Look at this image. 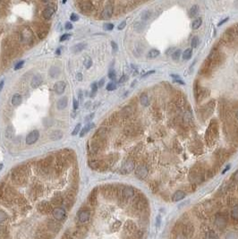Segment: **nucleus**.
<instances>
[{
  "label": "nucleus",
  "instance_id": "ddd939ff",
  "mask_svg": "<svg viewBox=\"0 0 238 239\" xmlns=\"http://www.w3.org/2000/svg\"><path fill=\"white\" fill-rule=\"evenodd\" d=\"M215 224L217 226V228L219 229H223L225 228V225H227V220L223 216H218L215 219Z\"/></svg>",
  "mask_w": 238,
  "mask_h": 239
},
{
  "label": "nucleus",
  "instance_id": "c9c22d12",
  "mask_svg": "<svg viewBox=\"0 0 238 239\" xmlns=\"http://www.w3.org/2000/svg\"><path fill=\"white\" fill-rule=\"evenodd\" d=\"M98 87H99V86H98V84H97L96 82H93L92 84H91V93H92V94H91V96H94L95 93L97 92Z\"/></svg>",
  "mask_w": 238,
  "mask_h": 239
},
{
  "label": "nucleus",
  "instance_id": "f257e3e1",
  "mask_svg": "<svg viewBox=\"0 0 238 239\" xmlns=\"http://www.w3.org/2000/svg\"><path fill=\"white\" fill-rule=\"evenodd\" d=\"M27 169L25 166H20L15 168L12 172V180L15 185H22L26 183Z\"/></svg>",
  "mask_w": 238,
  "mask_h": 239
},
{
  "label": "nucleus",
  "instance_id": "bb28decb",
  "mask_svg": "<svg viewBox=\"0 0 238 239\" xmlns=\"http://www.w3.org/2000/svg\"><path fill=\"white\" fill-rule=\"evenodd\" d=\"M202 23V19L201 18H197L195 19L193 22H192V29L193 30H196V29H199Z\"/></svg>",
  "mask_w": 238,
  "mask_h": 239
},
{
  "label": "nucleus",
  "instance_id": "f03ea898",
  "mask_svg": "<svg viewBox=\"0 0 238 239\" xmlns=\"http://www.w3.org/2000/svg\"><path fill=\"white\" fill-rule=\"evenodd\" d=\"M20 38H21V41L22 43H24V44L31 43L33 40V32L31 31V30L30 28L25 27L21 31Z\"/></svg>",
  "mask_w": 238,
  "mask_h": 239
},
{
  "label": "nucleus",
  "instance_id": "7ed1b4c3",
  "mask_svg": "<svg viewBox=\"0 0 238 239\" xmlns=\"http://www.w3.org/2000/svg\"><path fill=\"white\" fill-rule=\"evenodd\" d=\"M37 209H38L39 212H40L41 214H44V215H47L53 211L52 204L49 203V201H45L40 202L37 206Z\"/></svg>",
  "mask_w": 238,
  "mask_h": 239
},
{
  "label": "nucleus",
  "instance_id": "a18cd8bd",
  "mask_svg": "<svg viewBox=\"0 0 238 239\" xmlns=\"http://www.w3.org/2000/svg\"><path fill=\"white\" fill-rule=\"evenodd\" d=\"M70 36H71L70 34H64V35H62L61 38H60V41H65V40H68L70 38Z\"/></svg>",
  "mask_w": 238,
  "mask_h": 239
},
{
  "label": "nucleus",
  "instance_id": "a19ab883",
  "mask_svg": "<svg viewBox=\"0 0 238 239\" xmlns=\"http://www.w3.org/2000/svg\"><path fill=\"white\" fill-rule=\"evenodd\" d=\"M109 78L111 80H114L116 78V72L114 70H110L109 72Z\"/></svg>",
  "mask_w": 238,
  "mask_h": 239
},
{
  "label": "nucleus",
  "instance_id": "c03bdc74",
  "mask_svg": "<svg viewBox=\"0 0 238 239\" xmlns=\"http://www.w3.org/2000/svg\"><path fill=\"white\" fill-rule=\"evenodd\" d=\"M125 26H126V22H125V21H123V22L120 23V24L118 25L117 29H118L119 31H121V30H123Z\"/></svg>",
  "mask_w": 238,
  "mask_h": 239
},
{
  "label": "nucleus",
  "instance_id": "5fc2aeb1",
  "mask_svg": "<svg viewBox=\"0 0 238 239\" xmlns=\"http://www.w3.org/2000/svg\"><path fill=\"white\" fill-rule=\"evenodd\" d=\"M93 116H94V114H93V113H92V114H90V116H87V117L85 118V120H86V121H90V119H92V118H93Z\"/></svg>",
  "mask_w": 238,
  "mask_h": 239
},
{
  "label": "nucleus",
  "instance_id": "680f3d73",
  "mask_svg": "<svg viewBox=\"0 0 238 239\" xmlns=\"http://www.w3.org/2000/svg\"><path fill=\"white\" fill-rule=\"evenodd\" d=\"M2 169H3V164H0V171H1Z\"/></svg>",
  "mask_w": 238,
  "mask_h": 239
},
{
  "label": "nucleus",
  "instance_id": "423d86ee",
  "mask_svg": "<svg viewBox=\"0 0 238 239\" xmlns=\"http://www.w3.org/2000/svg\"><path fill=\"white\" fill-rule=\"evenodd\" d=\"M148 168L145 165H140L138 166V168L136 169L135 174L137 176V177H139L140 179H144L145 177H147L148 176Z\"/></svg>",
  "mask_w": 238,
  "mask_h": 239
},
{
  "label": "nucleus",
  "instance_id": "de8ad7c7",
  "mask_svg": "<svg viewBox=\"0 0 238 239\" xmlns=\"http://www.w3.org/2000/svg\"><path fill=\"white\" fill-rule=\"evenodd\" d=\"M127 80H128V76H127V75H123V76L120 78V80H119V82H120V83H123V82H125Z\"/></svg>",
  "mask_w": 238,
  "mask_h": 239
},
{
  "label": "nucleus",
  "instance_id": "0e129e2a",
  "mask_svg": "<svg viewBox=\"0 0 238 239\" xmlns=\"http://www.w3.org/2000/svg\"><path fill=\"white\" fill-rule=\"evenodd\" d=\"M57 54H58V55L60 54V49H57Z\"/></svg>",
  "mask_w": 238,
  "mask_h": 239
},
{
  "label": "nucleus",
  "instance_id": "39448f33",
  "mask_svg": "<svg viewBox=\"0 0 238 239\" xmlns=\"http://www.w3.org/2000/svg\"><path fill=\"white\" fill-rule=\"evenodd\" d=\"M134 195V190L131 186H125L121 191V196L123 199L128 200Z\"/></svg>",
  "mask_w": 238,
  "mask_h": 239
},
{
  "label": "nucleus",
  "instance_id": "2eb2a0df",
  "mask_svg": "<svg viewBox=\"0 0 238 239\" xmlns=\"http://www.w3.org/2000/svg\"><path fill=\"white\" fill-rule=\"evenodd\" d=\"M63 203H64V198H63V196L60 195V194L55 195V196L52 198V200H51V204H52V205H55V206H56V207L60 206V205L63 204Z\"/></svg>",
  "mask_w": 238,
  "mask_h": 239
},
{
  "label": "nucleus",
  "instance_id": "6ab92c4d",
  "mask_svg": "<svg viewBox=\"0 0 238 239\" xmlns=\"http://www.w3.org/2000/svg\"><path fill=\"white\" fill-rule=\"evenodd\" d=\"M67 107V98L66 97H64V98H61L57 101V109H65V107Z\"/></svg>",
  "mask_w": 238,
  "mask_h": 239
},
{
  "label": "nucleus",
  "instance_id": "f704fd0d",
  "mask_svg": "<svg viewBox=\"0 0 238 239\" xmlns=\"http://www.w3.org/2000/svg\"><path fill=\"white\" fill-rule=\"evenodd\" d=\"M191 45H192V47H196L199 45V38L197 37V36H194V37L192 39Z\"/></svg>",
  "mask_w": 238,
  "mask_h": 239
},
{
  "label": "nucleus",
  "instance_id": "aec40b11",
  "mask_svg": "<svg viewBox=\"0 0 238 239\" xmlns=\"http://www.w3.org/2000/svg\"><path fill=\"white\" fill-rule=\"evenodd\" d=\"M21 103H22V96L18 93L15 94L14 96L12 97V104H13L14 106H15V107H17Z\"/></svg>",
  "mask_w": 238,
  "mask_h": 239
},
{
  "label": "nucleus",
  "instance_id": "6e6552de",
  "mask_svg": "<svg viewBox=\"0 0 238 239\" xmlns=\"http://www.w3.org/2000/svg\"><path fill=\"white\" fill-rule=\"evenodd\" d=\"M134 160H127L125 163H124V165H123V167H122V173H124V174H128V173H130L131 171H133L134 169Z\"/></svg>",
  "mask_w": 238,
  "mask_h": 239
},
{
  "label": "nucleus",
  "instance_id": "f3484780",
  "mask_svg": "<svg viewBox=\"0 0 238 239\" xmlns=\"http://www.w3.org/2000/svg\"><path fill=\"white\" fill-rule=\"evenodd\" d=\"M184 197H185V194L183 192V191L178 190V191H176V192L174 194L172 199H173L174 201H179L183 200Z\"/></svg>",
  "mask_w": 238,
  "mask_h": 239
},
{
  "label": "nucleus",
  "instance_id": "c85d7f7f",
  "mask_svg": "<svg viewBox=\"0 0 238 239\" xmlns=\"http://www.w3.org/2000/svg\"><path fill=\"white\" fill-rule=\"evenodd\" d=\"M198 12H199V7H198V6H192L191 9H190V11H189L190 17H193V16H195V15L198 14Z\"/></svg>",
  "mask_w": 238,
  "mask_h": 239
},
{
  "label": "nucleus",
  "instance_id": "3c124183",
  "mask_svg": "<svg viewBox=\"0 0 238 239\" xmlns=\"http://www.w3.org/2000/svg\"><path fill=\"white\" fill-rule=\"evenodd\" d=\"M233 179H234L235 181L238 182V170H236V171H235V173L234 174V176H233Z\"/></svg>",
  "mask_w": 238,
  "mask_h": 239
},
{
  "label": "nucleus",
  "instance_id": "9b49d317",
  "mask_svg": "<svg viewBox=\"0 0 238 239\" xmlns=\"http://www.w3.org/2000/svg\"><path fill=\"white\" fill-rule=\"evenodd\" d=\"M90 214L88 210H81L79 213H78V219H79V221L81 222V223H85L87 222L89 219H90Z\"/></svg>",
  "mask_w": 238,
  "mask_h": 239
},
{
  "label": "nucleus",
  "instance_id": "58836bf2",
  "mask_svg": "<svg viewBox=\"0 0 238 239\" xmlns=\"http://www.w3.org/2000/svg\"><path fill=\"white\" fill-rule=\"evenodd\" d=\"M81 124H78V125L74 127V131H73L72 134H73V135H76V134H78V133H79L80 131H81Z\"/></svg>",
  "mask_w": 238,
  "mask_h": 239
},
{
  "label": "nucleus",
  "instance_id": "0eeeda50",
  "mask_svg": "<svg viewBox=\"0 0 238 239\" xmlns=\"http://www.w3.org/2000/svg\"><path fill=\"white\" fill-rule=\"evenodd\" d=\"M113 11H114V7H113L112 5H110V4L106 5L104 7L102 13H101V18L105 19V20L111 18V16L113 15Z\"/></svg>",
  "mask_w": 238,
  "mask_h": 239
},
{
  "label": "nucleus",
  "instance_id": "393cba45",
  "mask_svg": "<svg viewBox=\"0 0 238 239\" xmlns=\"http://www.w3.org/2000/svg\"><path fill=\"white\" fill-rule=\"evenodd\" d=\"M96 192H97V189H94L89 196V201L91 204H95L97 201V193Z\"/></svg>",
  "mask_w": 238,
  "mask_h": 239
},
{
  "label": "nucleus",
  "instance_id": "72a5a7b5",
  "mask_svg": "<svg viewBox=\"0 0 238 239\" xmlns=\"http://www.w3.org/2000/svg\"><path fill=\"white\" fill-rule=\"evenodd\" d=\"M84 65H85V67H86L87 69L90 68V66L92 65V60L90 59V57L87 56V57L85 58V60H84Z\"/></svg>",
  "mask_w": 238,
  "mask_h": 239
},
{
  "label": "nucleus",
  "instance_id": "c756f323",
  "mask_svg": "<svg viewBox=\"0 0 238 239\" xmlns=\"http://www.w3.org/2000/svg\"><path fill=\"white\" fill-rule=\"evenodd\" d=\"M231 216L234 219L238 220V205H235L233 207L231 210Z\"/></svg>",
  "mask_w": 238,
  "mask_h": 239
},
{
  "label": "nucleus",
  "instance_id": "2f4dec72",
  "mask_svg": "<svg viewBox=\"0 0 238 239\" xmlns=\"http://www.w3.org/2000/svg\"><path fill=\"white\" fill-rule=\"evenodd\" d=\"M14 129L12 127H8L6 131V137L8 138V139H11L12 137L14 136Z\"/></svg>",
  "mask_w": 238,
  "mask_h": 239
},
{
  "label": "nucleus",
  "instance_id": "5701e85b",
  "mask_svg": "<svg viewBox=\"0 0 238 239\" xmlns=\"http://www.w3.org/2000/svg\"><path fill=\"white\" fill-rule=\"evenodd\" d=\"M140 102L142 106H144V107H148L149 104H150V100H149V98L147 96V94L143 93V94H141V97H140Z\"/></svg>",
  "mask_w": 238,
  "mask_h": 239
},
{
  "label": "nucleus",
  "instance_id": "20e7f679",
  "mask_svg": "<svg viewBox=\"0 0 238 239\" xmlns=\"http://www.w3.org/2000/svg\"><path fill=\"white\" fill-rule=\"evenodd\" d=\"M40 137V133H39V131L38 130H33L31 131V132L27 135L26 137V143L29 145L31 144H33V143H35L38 139Z\"/></svg>",
  "mask_w": 238,
  "mask_h": 239
},
{
  "label": "nucleus",
  "instance_id": "603ef678",
  "mask_svg": "<svg viewBox=\"0 0 238 239\" xmlns=\"http://www.w3.org/2000/svg\"><path fill=\"white\" fill-rule=\"evenodd\" d=\"M155 73V71L154 70H152V71H149L148 73H146V74H144L143 75H142V77H146V76H148V75H151V74H154Z\"/></svg>",
  "mask_w": 238,
  "mask_h": 239
},
{
  "label": "nucleus",
  "instance_id": "cd10ccee",
  "mask_svg": "<svg viewBox=\"0 0 238 239\" xmlns=\"http://www.w3.org/2000/svg\"><path fill=\"white\" fill-rule=\"evenodd\" d=\"M192 55H193V49H187L184 51L183 53V58L184 60H188L192 57Z\"/></svg>",
  "mask_w": 238,
  "mask_h": 239
},
{
  "label": "nucleus",
  "instance_id": "9d476101",
  "mask_svg": "<svg viewBox=\"0 0 238 239\" xmlns=\"http://www.w3.org/2000/svg\"><path fill=\"white\" fill-rule=\"evenodd\" d=\"M80 8L81 9L82 12H85V13H90L93 10V4L90 1H83V2H79Z\"/></svg>",
  "mask_w": 238,
  "mask_h": 239
},
{
  "label": "nucleus",
  "instance_id": "a878e982",
  "mask_svg": "<svg viewBox=\"0 0 238 239\" xmlns=\"http://www.w3.org/2000/svg\"><path fill=\"white\" fill-rule=\"evenodd\" d=\"M159 54H160L159 50H158V49H150V50L149 51L147 56H148L149 58L151 59V58H155V57H157L158 56H159Z\"/></svg>",
  "mask_w": 238,
  "mask_h": 239
},
{
  "label": "nucleus",
  "instance_id": "dca6fc26",
  "mask_svg": "<svg viewBox=\"0 0 238 239\" xmlns=\"http://www.w3.org/2000/svg\"><path fill=\"white\" fill-rule=\"evenodd\" d=\"M42 83V77L40 75H35L31 80V86L33 88H38Z\"/></svg>",
  "mask_w": 238,
  "mask_h": 239
},
{
  "label": "nucleus",
  "instance_id": "4468645a",
  "mask_svg": "<svg viewBox=\"0 0 238 239\" xmlns=\"http://www.w3.org/2000/svg\"><path fill=\"white\" fill-rule=\"evenodd\" d=\"M54 90L56 91V93L57 94H62L65 90V82L60 81V82H57L56 84H55V87H54Z\"/></svg>",
  "mask_w": 238,
  "mask_h": 239
},
{
  "label": "nucleus",
  "instance_id": "7c9ffc66",
  "mask_svg": "<svg viewBox=\"0 0 238 239\" xmlns=\"http://www.w3.org/2000/svg\"><path fill=\"white\" fill-rule=\"evenodd\" d=\"M205 239H218V236L215 232L213 231H209L206 234L205 236Z\"/></svg>",
  "mask_w": 238,
  "mask_h": 239
},
{
  "label": "nucleus",
  "instance_id": "49530a36",
  "mask_svg": "<svg viewBox=\"0 0 238 239\" xmlns=\"http://www.w3.org/2000/svg\"><path fill=\"white\" fill-rule=\"evenodd\" d=\"M111 46H112V49H113V50L116 52V51H117V49H118V47H117V44L115 42V41H112L111 42Z\"/></svg>",
  "mask_w": 238,
  "mask_h": 239
},
{
  "label": "nucleus",
  "instance_id": "b1692460",
  "mask_svg": "<svg viewBox=\"0 0 238 239\" xmlns=\"http://www.w3.org/2000/svg\"><path fill=\"white\" fill-rule=\"evenodd\" d=\"M59 74H60V69H59L58 67H51L50 70H49V75L52 77V78H56Z\"/></svg>",
  "mask_w": 238,
  "mask_h": 239
},
{
  "label": "nucleus",
  "instance_id": "f8f14e48",
  "mask_svg": "<svg viewBox=\"0 0 238 239\" xmlns=\"http://www.w3.org/2000/svg\"><path fill=\"white\" fill-rule=\"evenodd\" d=\"M49 33V26L46 25H40L37 29V34L40 39H44Z\"/></svg>",
  "mask_w": 238,
  "mask_h": 239
},
{
  "label": "nucleus",
  "instance_id": "a211bd4d",
  "mask_svg": "<svg viewBox=\"0 0 238 239\" xmlns=\"http://www.w3.org/2000/svg\"><path fill=\"white\" fill-rule=\"evenodd\" d=\"M54 9L53 8H51V7H47V8H46L43 12H42V15H43V17L45 18V19H47V20H49V19H50L51 17H52V15H54Z\"/></svg>",
  "mask_w": 238,
  "mask_h": 239
},
{
  "label": "nucleus",
  "instance_id": "09e8293b",
  "mask_svg": "<svg viewBox=\"0 0 238 239\" xmlns=\"http://www.w3.org/2000/svg\"><path fill=\"white\" fill-rule=\"evenodd\" d=\"M65 30H71V29L73 28L72 23H71V22H66L65 25Z\"/></svg>",
  "mask_w": 238,
  "mask_h": 239
},
{
  "label": "nucleus",
  "instance_id": "4d7b16f0",
  "mask_svg": "<svg viewBox=\"0 0 238 239\" xmlns=\"http://www.w3.org/2000/svg\"><path fill=\"white\" fill-rule=\"evenodd\" d=\"M227 21H228V18H225V19H224V20H222V21H221V22H220L219 23V26H220V25H222V24H223V23H225V22H227Z\"/></svg>",
  "mask_w": 238,
  "mask_h": 239
},
{
  "label": "nucleus",
  "instance_id": "e2e57ef3",
  "mask_svg": "<svg viewBox=\"0 0 238 239\" xmlns=\"http://www.w3.org/2000/svg\"><path fill=\"white\" fill-rule=\"evenodd\" d=\"M235 116H236V118L238 119V110L236 111V114H235Z\"/></svg>",
  "mask_w": 238,
  "mask_h": 239
},
{
  "label": "nucleus",
  "instance_id": "4c0bfd02",
  "mask_svg": "<svg viewBox=\"0 0 238 239\" xmlns=\"http://www.w3.org/2000/svg\"><path fill=\"white\" fill-rule=\"evenodd\" d=\"M116 89V84L115 82H110L108 84V86H106V90L108 91H114Z\"/></svg>",
  "mask_w": 238,
  "mask_h": 239
},
{
  "label": "nucleus",
  "instance_id": "052dcab7",
  "mask_svg": "<svg viewBox=\"0 0 238 239\" xmlns=\"http://www.w3.org/2000/svg\"><path fill=\"white\" fill-rule=\"evenodd\" d=\"M229 168H230V166L227 167V168H225V169H224V170H223V174H224V173H225V171H228V170L229 169Z\"/></svg>",
  "mask_w": 238,
  "mask_h": 239
},
{
  "label": "nucleus",
  "instance_id": "864d4df0",
  "mask_svg": "<svg viewBox=\"0 0 238 239\" xmlns=\"http://www.w3.org/2000/svg\"><path fill=\"white\" fill-rule=\"evenodd\" d=\"M104 82H105V80H104V78H103V79H101V80L99 82L98 86H99V87H102V86L104 85Z\"/></svg>",
  "mask_w": 238,
  "mask_h": 239
},
{
  "label": "nucleus",
  "instance_id": "4be33fe9",
  "mask_svg": "<svg viewBox=\"0 0 238 239\" xmlns=\"http://www.w3.org/2000/svg\"><path fill=\"white\" fill-rule=\"evenodd\" d=\"M62 137H63V133L61 132V131H59V130L54 131V132L50 134V138H51V140H53V141L60 140Z\"/></svg>",
  "mask_w": 238,
  "mask_h": 239
},
{
  "label": "nucleus",
  "instance_id": "e433bc0d",
  "mask_svg": "<svg viewBox=\"0 0 238 239\" xmlns=\"http://www.w3.org/2000/svg\"><path fill=\"white\" fill-rule=\"evenodd\" d=\"M7 219V215L6 212H4L3 210H0V223H2L3 221H5Z\"/></svg>",
  "mask_w": 238,
  "mask_h": 239
},
{
  "label": "nucleus",
  "instance_id": "13d9d810",
  "mask_svg": "<svg viewBox=\"0 0 238 239\" xmlns=\"http://www.w3.org/2000/svg\"><path fill=\"white\" fill-rule=\"evenodd\" d=\"M4 81H1L0 82V91H1V90L3 89V87H4Z\"/></svg>",
  "mask_w": 238,
  "mask_h": 239
},
{
  "label": "nucleus",
  "instance_id": "ea45409f",
  "mask_svg": "<svg viewBox=\"0 0 238 239\" xmlns=\"http://www.w3.org/2000/svg\"><path fill=\"white\" fill-rule=\"evenodd\" d=\"M103 28L106 30V31H112L114 29V25L112 24V23H105Z\"/></svg>",
  "mask_w": 238,
  "mask_h": 239
},
{
  "label": "nucleus",
  "instance_id": "473e14b6",
  "mask_svg": "<svg viewBox=\"0 0 238 239\" xmlns=\"http://www.w3.org/2000/svg\"><path fill=\"white\" fill-rule=\"evenodd\" d=\"M181 56V49H176L172 53V58L174 60H178Z\"/></svg>",
  "mask_w": 238,
  "mask_h": 239
},
{
  "label": "nucleus",
  "instance_id": "bf43d9fd",
  "mask_svg": "<svg viewBox=\"0 0 238 239\" xmlns=\"http://www.w3.org/2000/svg\"><path fill=\"white\" fill-rule=\"evenodd\" d=\"M81 79H82V76H81V74H78V75H77V80H79V81H81Z\"/></svg>",
  "mask_w": 238,
  "mask_h": 239
},
{
  "label": "nucleus",
  "instance_id": "6e6d98bb",
  "mask_svg": "<svg viewBox=\"0 0 238 239\" xmlns=\"http://www.w3.org/2000/svg\"><path fill=\"white\" fill-rule=\"evenodd\" d=\"M171 77H173L174 80H181V77L176 75H171Z\"/></svg>",
  "mask_w": 238,
  "mask_h": 239
},
{
  "label": "nucleus",
  "instance_id": "37998d69",
  "mask_svg": "<svg viewBox=\"0 0 238 239\" xmlns=\"http://www.w3.org/2000/svg\"><path fill=\"white\" fill-rule=\"evenodd\" d=\"M70 19H71V21H72V22H76V21H78L79 16L76 14H72V15H71V16H70Z\"/></svg>",
  "mask_w": 238,
  "mask_h": 239
},
{
  "label": "nucleus",
  "instance_id": "1a4fd4ad",
  "mask_svg": "<svg viewBox=\"0 0 238 239\" xmlns=\"http://www.w3.org/2000/svg\"><path fill=\"white\" fill-rule=\"evenodd\" d=\"M53 217L56 219V220H61L65 218V210L63 208H55L52 211Z\"/></svg>",
  "mask_w": 238,
  "mask_h": 239
},
{
  "label": "nucleus",
  "instance_id": "79ce46f5",
  "mask_svg": "<svg viewBox=\"0 0 238 239\" xmlns=\"http://www.w3.org/2000/svg\"><path fill=\"white\" fill-rule=\"evenodd\" d=\"M23 65H24V61H20V62H18V63L15 65V70H19V69H21V68L23 66Z\"/></svg>",
  "mask_w": 238,
  "mask_h": 239
},
{
  "label": "nucleus",
  "instance_id": "412c9836",
  "mask_svg": "<svg viewBox=\"0 0 238 239\" xmlns=\"http://www.w3.org/2000/svg\"><path fill=\"white\" fill-rule=\"evenodd\" d=\"M86 47V44L85 43H78L75 46L73 47V52L74 53H78V52H81L83 49Z\"/></svg>",
  "mask_w": 238,
  "mask_h": 239
},
{
  "label": "nucleus",
  "instance_id": "8fccbe9b",
  "mask_svg": "<svg viewBox=\"0 0 238 239\" xmlns=\"http://www.w3.org/2000/svg\"><path fill=\"white\" fill-rule=\"evenodd\" d=\"M78 107H79L78 100L74 99V109H78Z\"/></svg>",
  "mask_w": 238,
  "mask_h": 239
}]
</instances>
